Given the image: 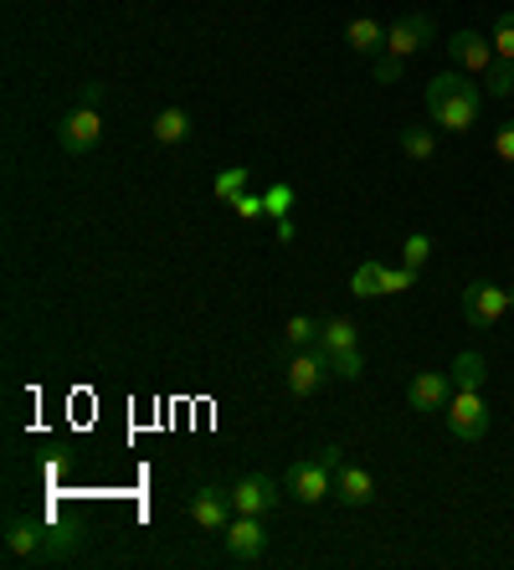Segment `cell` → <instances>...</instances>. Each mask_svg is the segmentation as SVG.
I'll return each mask as SVG.
<instances>
[{"label": "cell", "instance_id": "6da1fadb", "mask_svg": "<svg viewBox=\"0 0 514 570\" xmlns=\"http://www.w3.org/2000/svg\"><path fill=\"white\" fill-rule=\"evenodd\" d=\"M83 550L77 530H57L37 514H11L5 519V555L11 560H37V566H57V560H73Z\"/></svg>", "mask_w": 514, "mask_h": 570}, {"label": "cell", "instance_id": "7a4b0ae2", "mask_svg": "<svg viewBox=\"0 0 514 570\" xmlns=\"http://www.w3.org/2000/svg\"><path fill=\"white\" fill-rule=\"evenodd\" d=\"M478 108H484V88L463 77V68H448L427 83V113L432 124H442L448 134H468L478 124Z\"/></svg>", "mask_w": 514, "mask_h": 570}, {"label": "cell", "instance_id": "3957f363", "mask_svg": "<svg viewBox=\"0 0 514 570\" xmlns=\"http://www.w3.org/2000/svg\"><path fill=\"white\" fill-rule=\"evenodd\" d=\"M448 432L458 437V442H484L489 437V407H484V391H453V401H448Z\"/></svg>", "mask_w": 514, "mask_h": 570}, {"label": "cell", "instance_id": "277c9868", "mask_svg": "<svg viewBox=\"0 0 514 570\" xmlns=\"http://www.w3.org/2000/svg\"><path fill=\"white\" fill-rule=\"evenodd\" d=\"M504 314H510V288L489 283V278L463 288V319L474 324V329H494Z\"/></svg>", "mask_w": 514, "mask_h": 570}, {"label": "cell", "instance_id": "5b68a950", "mask_svg": "<svg viewBox=\"0 0 514 570\" xmlns=\"http://www.w3.org/2000/svg\"><path fill=\"white\" fill-rule=\"evenodd\" d=\"M283 488H289L298 504L330 499L334 494V468L325 463V458H298V463H289V473H283Z\"/></svg>", "mask_w": 514, "mask_h": 570}, {"label": "cell", "instance_id": "8992f818", "mask_svg": "<svg viewBox=\"0 0 514 570\" xmlns=\"http://www.w3.org/2000/svg\"><path fill=\"white\" fill-rule=\"evenodd\" d=\"M221 545L237 566H257L268 555V530H262V514H232V524L221 530Z\"/></svg>", "mask_w": 514, "mask_h": 570}, {"label": "cell", "instance_id": "52a82bcc", "mask_svg": "<svg viewBox=\"0 0 514 570\" xmlns=\"http://www.w3.org/2000/svg\"><path fill=\"white\" fill-rule=\"evenodd\" d=\"M103 140V113L93 104H77L73 113H62V124H57V144L68 149V155H93Z\"/></svg>", "mask_w": 514, "mask_h": 570}, {"label": "cell", "instance_id": "ba28073f", "mask_svg": "<svg viewBox=\"0 0 514 570\" xmlns=\"http://www.w3.org/2000/svg\"><path fill=\"white\" fill-rule=\"evenodd\" d=\"M438 41V26H432V16H423V11H412V16H402L391 32H386V57H396V62H412L417 52H427Z\"/></svg>", "mask_w": 514, "mask_h": 570}, {"label": "cell", "instance_id": "9c48e42d", "mask_svg": "<svg viewBox=\"0 0 514 570\" xmlns=\"http://www.w3.org/2000/svg\"><path fill=\"white\" fill-rule=\"evenodd\" d=\"M283 380H289V396H294V401H309V396L330 380V355H325L319 344H314V350H294Z\"/></svg>", "mask_w": 514, "mask_h": 570}, {"label": "cell", "instance_id": "30bf717a", "mask_svg": "<svg viewBox=\"0 0 514 570\" xmlns=\"http://www.w3.org/2000/svg\"><path fill=\"white\" fill-rule=\"evenodd\" d=\"M185 514L196 519L201 530H227V524H232V514H237L232 488H221V483H201V488L185 499Z\"/></svg>", "mask_w": 514, "mask_h": 570}, {"label": "cell", "instance_id": "8fae6325", "mask_svg": "<svg viewBox=\"0 0 514 570\" xmlns=\"http://www.w3.org/2000/svg\"><path fill=\"white\" fill-rule=\"evenodd\" d=\"M448 401H453V375L448 371H417L412 375V386H406V407L417 411V416L448 411Z\"/></svg>", "mask_w": 514, "mask_h": 570}, {"label": "cell", "instance_id": "7c38bea8", "mask_svg": "<svg viewBox=\"0 0 514 570\" xmlns=\"http://www.w3.org/2000/svg\"><path fill=\"white\" fill-rule=\"evenodd\" d=\"M442 52H448V62H453V68L478 72V77L494 68V57H499V52H494V41H484L478 32H453L448 41H442Z\"/></svg>", "mask_w": 514, "mask_h": 570}, {"label": "cell", "instance_id": "4fadbf2b", "mask_svg": "<svg viewBox=\"0 0 514 570\" xmlns=\"http://www.w3.org/2000/svg\"><path fill=\"white\" fill-rule=\"evenodd\" d=\"M232 504H237V514H268L278 504V478L247 473V478H237V488H232Z\"/></svg>", "mask_w": 514, "mask_h": 570}, {"label": "cell", "instance_id": "5bb4252c", "mask_svg": "<svg viewBox=\"0 0 514 570\" xmlns=\"http://www.w3.org/2000/svg\"><path fill=\"white\" fill-rule=\"evenodd\" d=\"M334 499L345 504V509H366L376 499V478L360 463H340V473H334Z\"/></svg>", "mask_w": 514, "mask_h": 570}, {"label": "cell", "instance_id": "9a60e30c", "mask_svg": "<svg viewBox=\"0 0 514 570\" xmlns=\"http://www.w3.org/2000/svg\"><path fill=\"white\" fill-rule=\"evenodd\" d=\"M345 41H350V52H355V57H386V26H381V21H370V16L350 21Z\"/></svg>", "mask_w": 514, "mask_h": 570}, {"label": "cell", "instance_id": "2e32d148", "mask_svg": "<svg viewBox=\"0 0 514 570\" xmlns=\"http://www.w3.org/2000/svg\"><path fill=\"white\" fill-rule=\"evenodd\" d=\"M453 391H484V380H489V365H484V355L478 350H463L458 360H453Z\"/></svg>", "mask_w": 514, "mask_h": 570}, {"label": "cell", "instance_id": "e0dca14e", "mask_svg": "<svg viewBox=\"0 0 514 570\" xmlns=\"http://www.w3.org/2000/svg\"><path fill=\"white\" fill-rule=\"evenodd\" d=\"M149 134H155V144H181L185 134H191V113H185V108H160V113H155V124H149Z\"/></svg>", "mask_w": 514, "mask_h": 570}, {"label": "cell", "instance_id": "ac0fdd59", "mask_svg": "<svg viewBox=\"0 0 514 570\" xmlns=\"http://www.w3.org/2000/svg\"><path fill=\"white\" fill-rule=\"evenodd\" d=\"M402 155H406V160H417V165L432 160V155H438V140H432V129H423V124L402 129Z\"/></svg>", "mask_w": 514, "mask_h": 570}, {"label": "cell", "instance_id": "d6986e66", "mask_svg": "<svg viewBox=\"0 0 514 570\" xmlns=\"http://www.w3.org/2000/svg\"><path fill=\"white\" fill-rule=\"evenodd\" d=\"M350 344H360V335H355V324H350L345 314L319 324V350H350Z\"/></svg>", "mask_w": 514, "mask_h": 570}, {"label": "cell", "instance_id": "ffe728a7", "mask_svg": "<svg viewBox=\"0 0 514 570\" xmlns=\"http://www.w3.org/2000/svg\"><path fill=\"white\" fill-rule=\"evenodd\" d=\"M283 344H289V350H314V344H319V319L294 314V319L283 324Z\"/></svg>", "mask_w": 514, "mask_h": 570}, {"label": "cell", "instance_id": "44dd1931", "mask_svg": "<svg viewBox=\"0 0 514 570\" xmlns=\"http://www.w3.org/2000/svg\"><path fill=\"white\" fill-rule=\"evenodd\" d=\"M381 263H376V257H366V263H360V268L350 272V293H355V299H381Z\"/></svg>", "mask_w": 514, "mask_h": 570}, {"label": "cell", "instance_id": "7402d4cb", "mask_svg": "<svg viewBox=\"0 0 514 570\" xmlns=\"http://www.w3.org/2000/svg\"><path fill=\"white\" fill-rule=\"evenodd\" d=\"M325 355H330V375H334V380H360V371H366L360 344H350V350H325Z\"/></svg>", "mask_w": 514, "mask_h": 570}, {"label": "cell", "instance_id": "603a6c76", "mask_svg": "<svg viewBox=\"0 0 514 570\" xmlns=\"http://www.w3.org/2000/svg\"><path fill=\"white\" fill-rule=\"evenodd\" d=\"M484 83H489V98H510L514 93V62L510 57H494V68L484 72Z\"/></svg>", "mask_w": 514, "mask_h": 570}, {"label": "cell", "instance_id": "cb8c5ba5", "mask_svg": "<svg viewBox=\"0 0 514 570\" xmlns=\"http://www.w3.org/2000/svg\"><path fill=\"white\" fill-rule=\"evenodd\" d=\"M211 191H217V201H227V206H232V201H237L242 191H247V170H242V165H232V170H221V175L211 180Z\"/></svg>", "mask_w": 514, "mask_h": 570}, {"label": "cell", "instance_id": "d4e9b609", "mask_svg": "<svg viewBox=\"0 0 514 570\" xmlns=\"http://www.w3.org/2000/svg\"><path fill=\"white\" fill-rule=\"evenodd\" d=\"M432 247H438V242H432L427 232H412V237L402 242V263H406V268L423 272V268H427V257H432Z\"/></svg>", "mask_w": 514, "mask_h": 570}, {"label": "cell", "instance_id": "484cf974", "mask_svg": "<svg viewBox=\"0 0 514 570\" xmlns=\"http://www.w3.org/2000/svg\"><path fill=\"white\" fill-rule=\"evenodd\" d=\"M262 201H268V216H273V221H283V216L294 211V185H289V180H273V185L262 191Z\"/></svg>", "mask_w": 514, "mask_h": 570}, {"label": "cell", "instance_id": "4316f807", "mask_svg": "<svg viewBox=\"0 0 514 570\" xmlns=\"http://www.w3.org/2000/svg\"><path fill=\"white\" fill-rule=\"evenodd\" d=\"M489 41H494L499 57H510L514 62V11H504V16L494 21V36H489Z\"/></svg>", "mask_w": 514, "mask_h": 570}, {"label": "cell", "instance_id": "83f0119b", "mask_svg": "<svg viewBox=\"0 0 514 570\" xmlns=\"http://www.w3.org/2000/svg\"><path fill=\"white\" fill-rule=\"evenodd\" d=\"M417 278H423V272L406 268V263H402V268H386V272H381V293H406V288L417 283Z\"/></svg>", "mask_w": 514, "mask_h": 570}, {"label": "cell", "instance_id": "f1b7e54d", "mask_svg": "<svg viewBox=\"0 0 514 570\" xmlns=\"http://www.w3.org/2000/svg\"><path fill=\"white\" fill-rule=\"evenodd\" d=\"M232 211H237L242 221H257V216H268V201H262V196H253V191H242V196L232 201Z\"/></svg>", "mask_w": 514, "mask_h": 570}, {"label": "cell", "instance_id": "f546056e", "mask_svg": "<svg viewBox=\"0 0 514 570\" xmlns=\"http://www.w3.org/2000/svg\"><path fill=\"white\" fill-rule=\"evenodd\" d=\"M494 155L504 165H514V119L510 124H499V134H494Z\"/></svg>", "mask_w": 514, "mask_h": 570}, {"label": "cell", "instance_id": "4dcf8cb0", "mask_svg": "<svg viewBox=\"0 0 514 570\" xmlns=\"http://www.w3.org/2000/svg\"><path fill=\"white\" fill-rule=\"evenodd\" d=\"M402 68H406V62H396V57H376V83H396Z\"/></svg>", "mask_w": 514, "mask_h": 570}, {"label": "cell", "instance_id": "1f68e13d", "mask_svg": "<svg viewBox=\"0 0 514 570\" xmlns=\"http://www.w3.org/2000/svg\"><path fill=\"white\" fill-rule=\"evenodd\" d=\"M98 98H103V83H83V104L98 108Z\"/></svg>", "mask_w": 514, "mask_h": 570}, {"label": "cell", "instance_id": "d6a6232c", "mask_svg": "<svg viewBox=\"0 0 514 570\" xmlns=\"http://www.w3.org/2000/svg\"><path fill=\"white\" fill-rule=\"evenodd\" d=\"M510 308H514V288H510Z\"/></svg>", "mask_w": 514, "mask_h": 570}]
</instances>
